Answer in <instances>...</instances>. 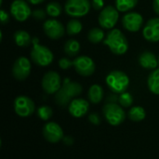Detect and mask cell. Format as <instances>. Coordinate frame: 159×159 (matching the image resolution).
I'll return each instance as SVG.
<instances>
[{
  "mask_svg": "<svg viewBox=\"0 0 159 159\" xmlns=\"http://www.w3.org/2000/svg\"><path fill=\"white\" fill-rule=\"evenodd\" d=\"M82 85L77 82H72L70 79H64L61 89L55 94V102L61 107H65L70 102L81 95Z\"/></svg>",
  "mask_w": 159,
  "mask_h": 159,
  "instance_id": "1",
  "label": "cell"
},
{
  "mask_svg": "<svg viewBox=\"0 0 159 159\" xmlns=\"http://www.w3.org/2000/svg\"><path fill=\"white\" fill-rule=\"evenodd\" d=\"M103 43L116 55H123L129 50L128 38L122 31L116 28H113L107 33Z\"/></svg>",
  "mask_w": 159,
  "mask_h": 159,
  "instance_id": "2",
  "label": "cell"
},
{
  "mask_svg": "<svg viewBox=\"0 0 159 159\" xmlns=\"http://www.w3.org/2000/svg\"><path fill=\"white\" fill-rule=\"evenodd\" d=\"M33 48L31 50V60L39 67H48L49 66L54 59L53 52L47 46H44L39 43L37 37L32 39Z\"/></svg>",
  "mask_w": 159,
  "mask_h": 159,
  "instance_id": "3",
  "label": "cell"
},
{
  "mask_svg": "<svg viewBox=\"0 0 159 159\" xmlns=\"http://www.w3.org/2000/svg\"><path fill=\"white\" fill-rule=\"evenodd\" d=\"M129 76L120 70L111 71L105 79V82L109 89L117 95L124 93L128 90L129 86Z\"/></svg>",
  "mask_w": 159,
  "mask_h": 159,
  "instance_id": "4",
  "label": "cell"
},
{
  "mask_svg": "<svg viewBox=\"0 0 159 159\" xmlns=\"http://www.w3.org/2000/svg\"><path fill=\"white\" fill-rule=\"evenodd\" d=\"M102 112L105 120L113 127L121 125L126 119V112L123 107L117 103L107 102L102 109Z\"/></svg>",
  "mask_w": 159,
  "mask_h": 159,
  "instance_id": "5",
  "label": "cell"
},
{
  "mask_svg": "<svg viewBox=\"0 0 159 159\" xmlns=\"http://www.w3.org/2000/svg\"><path fill=\"white\" fill-rule=\"evenodd\" d=\"M63 8L68 16L81 18L89 14L91 8V2L89 0H67Z\"/></svg>",
  "mask_w": 159,
  "mask_h": 159,
  "instance_id": "6",
  "label": "cell"
},
{
  "mask_svg": "<svg viewBox=\"0 0 159 159\" xmlns=\"http://www.w3.org/2000/svg\"><path fill=\"white\" fill-rule=\"evenodd\" d=\"M118 19L119 11L117 8L113 6H106L101 10L98 17V22L102 28L111 30L116 25Z\"/></svg>",
  "mask_w": 159,
  "mask_h": 159,
  "instance_id": "7",
  "label": "cell"
},
{
  "mask_svg": "<svg viewBox=\"0 0 159 159\" xmlns=\"http://www.w3.org/2000/svg\"><path fill=\"white\" fill-rule=\"evenodd\" d=\"M41 85L45 93L48 95H55L62 85L61 78L56 71H48L42 78Z\"/></svg>",
  "mask_w": 159,
  "mask_h": 159,
  "instance_id": "8",
  "label": "cell"
},
{
  "mask_svg": "<svg viewBox=\"0 0 159 159\" xmlns=\"http://www.w3.org/2000/svg\"><path fill=\"white\" fill-rule=\"evenodd\" d=\"M43 30L48 37L53 40H57L64 36L66 27L56 18H50L46 20L43 23Z\"/></svg>",
  "mask_w": 159,
  "mask_h": 159,
  "instance_id": "9",
  "label": "cell"
},
{
  "mask_svg": "<svg viewBox=\"0 0 159 159\" xmlns=\"http://www.w3.org/2000/svg\"><path fill=\"white\" fill-rule=\"evenodd\" d=\"M26 0H14L10 5V14L18 22H25L32 16V9Z\"/></svg>",
  "mask_w": 159,
  "mask_h": 159,
  "instance_id": "10",
  "label": "cell"
},
{
  "mask_svg": "<svg viewBox=\"0 0 159 159\" xmlns=\"http://www.w3.org/2000/svg\"><path fill=\"white\" fill-rule=\"evenodd\" d=\"M14 111L20 117H29L35 111L34 102L26 96H19L14 100Z\"/></svg>",
  "mask_w": 159,
  "mask_h": 159,
  "instance_id": "11",
  "label": "cell"
},
{
  "mask_svg": "<svg viewBox=\"0 0 159 159\" xmlns=\"http://www.w3.org/2000/svg\"><path fill=\"white\" fill-rule=\"evenodd\" d=\"M122 25L123 27L131 33H136L142 29L143 26V17L142 14L136 11L126 12L122 17Z\"/></svg>",
  "mask_w": 159,
  "mask_h": 159,
  "instance_id": "12",
  "label": "cell"
},
{
  "mask_svg": "<svg viewBox=\"0 0 159 159\" xmlns=\"http://www.w3.org/2000/svg\"><path fill=\"white\" fill-rule=\"evenodd\" d=\"M74 67L75 71L83 77L91 76L96 69L94 61L87 55H80L75 57L74 60Z\"/></svg>",
  "mask_w": 159,
  "mask_h": 159,
  "instance_id": "13",
  "label": "cell"
},
{
  "mask_svg": "<svg viewBox=\"0 0 159 159\" xmlns=\"http://www.w3.org/2000/svg\"><path fill=\"white\" fill-rule=\"evenodd\" d=\"M32 70L31 61L25 57L20 56L16 59L12 67V75L18 81H23L29 77Z\"/></svg>",
  "mask_w": 159,
  "mask_h": 159,
  "instance_id": "14",
  "label": "cell"
},
{
  "mask_svg": "<svg viewBox=\"0 0 159 159\" xmlns=\"http://www.w3.org/2000/svg\"><path fill=\"white\" fill-rule=\"evenodd\" d=\"M44 138L51 143H57L63 139V130L61 127L55 122H48L43 127Z\"/></svg>",
  "mask_w": 159,
  "mask_h": 159,
  "instance_id": "15",
  "label": "cell"
},
{
  "mask_svg": "<svg viewBox=\"0 0 159 159\" xmlns=\"http://www.w3.org/2000/svg\"><path fill=\"white\" fill-rule=\"evenodd\" d=\"M143 36L149 42L159 41V17L152 18L143 27Z\"/></svg>",
  "mask_w": 159,
  "mask_h": 159,
  "instance_id": "16",
  "label": "cell"
},
{
  "mask_svg": "<svg viewBox=\"0 0 159 159\" xmlns=\"http://www.w3.org/2000/svg\"><path fill=\"white\" fill-rule=\"evenodd\" d=\"M89 110V102L81 97L74 98L68 105L69 113L75 118H81L85 116Z\"/></svg>",
  "mask_w": 159,
  "mask_h": 159,
  "instance_id": "17",
  "label": "cell"
},
{
  "mask_svg": "<svg viewBox=\"0 0 159 159\" xmlns=\"http://www.w3.org/2000/svg\"><path fill=\"white\" fill-rule=\"evenodd\" d=\"M139 64L142 67L148 70H154L158 67V59L155 53L149 51L142 52L139 56Z\"/></svg>",
  "mask_w": 159,
  "mask_h": 159,
  "instance_id": "18",
  "label": "cell"
},
{
  "mask_svg": "<svg viewBox=\"0 0 159 159\" xmlns=\"http://www.w3.org/2000/svg\"><path fill=\"white\" fill-rule=\"evenodd\" d=\"M104 91L100 84H92L88 92L89 100L93 104H98L103 99Z\"/></svg>",
  "mask_w": 159,
  "mask_h": 159,
  "instance_id": "19",
  "label": "cell"
},
{
  "mask_svg": "<svg viewBox=\"0 0 159 159\" xmlns=\"http://www.w3.org/2000/svg\"><path fill=\"white\" fill-rule=\"evenodd\" d=\"M14 41L19 47H28L32 43L31 35L25 30H18L14 33Z\"/></svg>",
  "mask_w": 159,
  "mask_h": 159,
  "instance_id": "20",
  "label": "cell"
},
{
  "mask_svg": "<svg viewBox=\"0 0 159 159\" xmlns=\"http://www.w3.org/2000/svg\"><path fill=\"white\" fill-rule=\"evenodd\" d=\"M147 85L149 90L155 94L159 95V67L152 70L147 79Z\"/></svg>",
  "mask_w": 159,
  "mask_h": 159,
  "instance_id": "21",
  "label": "cell"
},
{
  "mask_svg": "<svg viewBox=\"0 0 159 159\" xmlns=\"http://www.w3.org/2000/svg\"><path fill=\"white\" fill-rule=\"evenodd\" d=\"M80 49H81L80 43L76 39H74V38L68 39L64 43V47H63V50H64L65 54L68 55V56H70V57L76 56L79 53Z\"/></svg>",
  "mask_w": 159,
  "mask_h": 159,
  "instance_id": "22",
  "label": "cell"
},
{
  "mask_svg": "<svg viewBox=\"0 0 159 159\" xmlns=\"http://www.w3.org/2000/svg\"><path fill=\"white\" fill-rule=\"evenodd\" d=\"M105 38V34L103 31V28H99V27H93L91 28L89 33H88V39L94 44L103 42Z\"/></svg>",
  "mask_w": 159,
  "mask_h": 159,
  "instance_id": "23",
  "label": "cell"
},
{
  "mask_svg": "<svg viewBox=\"0 0 159 159\" xmlns=\"http://www.w3.org/2000/svg\"><path fill=\"white\" fill-rule=\"evenodd\" d=\"M83 29L82 22L77 18L71 19L66 24V33L69 36H75L78 35Z\"/></svg>",
  "mask_w": 159,
  "mask_h": 159,
  "instance_id": "24",
  "label": "cell"
},
{
  "mask_svg": "<svg viewBox=\"0 0 159 159\" xmlns=\"http://www.w3.org/2000/svg\"><path fill=\"white\" fill-rule=\"evenodd\" d=\"M129 118L133 121V122H141L143 120H144L145 116H146V112H145V110L141 107V106H134L132 107L129 113Z\"/></svg>",
  "mask_w": 159,
  "mask_h": 159,
  "instance_id": "25",
  "label": "cell"
},
{
  "mask_svg": "<svg viewBox=\"0 0 159 159\" xmlns=\"http://www.w3.org/2000/svg\"><path fill=\"white\" fill-rule=\"evenodd\" d=\"M139 0H116V7L119 12L131 11L138 4Z\"/></svg>",
  "mask_w": 159,
  "mask_h": 159,
  "instance_id": "26",
  "label": "cell"
},
{
  "mask_svg": "<svg viewBox=\"0 0 159 159\" xmlns=\"http://www.w3.org/2000/svg\"><path fill=\"white\" fill-rule=\"evenodd\" d=\"M46 11H47V14L50 18H57V17H59L61 14L62 7H61V5L59 2L51 1V2L47 4Z\"/></svg>",
  "mask_w": 159,
  "mask_h": 159,
  "instance_id": "27",
  "label": "cell"
},
{
  "mask_svg": "<svg viewBox=\"0 0 159 159\" xmlns=\"http://www.w3.org/2000/svg\"><path fill=\"white\" fill-rule=\"evenodd\" d=\"M37 115L38 117L43 120V121H48L49 120L52 115H53V111L52 109L49 107V106H47V105H43V106H40L38 109H37Z\"/></svg>",
  "mask_w": 159,
  "mask_h": 159,
  "instance_id": "28",
  "label": "cell"
},
{
  "mask_svg": "<svg viewBox=\"0 0 159 159\" xmlns=\"http://www.w3.org/2000/svg\"><path fill=\"white\" fill-rule=\"evenodd\" d=\"M118 103L123 107V108H129L133 104V97L130 93L129 92H124L119 94L118 97Z\"/></svg>",
  "mask_w": 159,
  "mask_h": 159,
  "instance_id": "29",
  "label": "cell"
},
{
  "mask_svg": "<svg viewBox=\"0 0 159 159\" xmlns=\"http://www.w3.org/2000/svg\"><path fill=\"white\" fill-rule=\"evenodd\" d=\"M58 65L63 70L70 69L72 67H74V60H71V59H69L67 57H62V58H61L59 60Z\"/></svg>",
  "mask_w": 159,
  "mask_h": 159,
  "instance_id": "30",
  "label": "cell"
},
{
  "mask_svg": "<svg viewBox=\"0 0 159 159\" xmlns=\"http://www.w3.org/2000/svg\"><path fill=\"white\" fill-rule=\"evenodd\" d=\"M47 11L46 9H42V8H37V9H34L33 10L32 12V17L37 21H42V20H45L46 17H47Z\"/></svg>",
  "mask_w": 159,
  "mask_h": 159,
  "instance_id": "31",
  "label": "cell"
},
{
  "mask_svg": "<svg viewBox=\"0 0 159 159\" xmlns=\"http://www.w3.org/2000/svg\"><path fill=\"white\" fill-rule=\"evenodd\" d=\"M91 7L95 10H102L104 7V0H91Z\"/></svg>",
  "mask_w": 159,
  "mask_h": 159,
  "instance_id": "32",
  "label": "cell"
},
{
  "mask_svg": "<svg viewBox=\"0 0 159 159\" xmlns=\"http://www.w3.org/2000/svg\"><path fill=\"white\" fill-rule=\"evenodd\" d=\"M89 121L92 125H95V126H98L101 124V118L97 113H90L89 115Z\"/></svg>",
  "mask_w": 159,
  "mask_h": 159,
  "instance_id": "33",
  "label": "cell"
},
{
  "mask_svg": "<svg viewBox=\"0 0 159 159\" xmlns=\"http://www.w3.org/2000/svg\"><path fill=\"white\" fill-rule=\"evenodd\" d=\"M0 20H1L2 24H6L9 21V14L5 9H1L0 11Z\"/></svg>",
  "mask_w": 159,
  "mask_h": 159,
  "instance_id": "34",
  "label": "cell"
},
{
  "mask_svg": "<svg viewBox=\"0 0 159 159\" xmlns=\"http://www.w3.org/2000/svg\"><path fill=\"white\" fill-rule=\"evenodd\" d=\"M118 97L119 96H117V94L114 93L112 95H110L107 98V102H112V103H117L118 102Z\"/></svg>",
  "mask_w": 159,
  "mask_h": 159,
  "instance_id": "35",
  "label": "cell"
},
{
  "mask_svg": "<svg viewBox=\"0 0 159 159\" xmlns=\"http://www.w3.org/2000/svg\"><path fill=\"white\" fill-rule=\"evenodd\" d=\"M63 142L67 145H72L74 143V139L71 136H67V137H63L62 139Z\"/></svg>",
  "mask_w": 159,
  "mask_h": 159,
  "instance_id": "36",
  "label": "cell"
},
{
  "mask_svg": "<svg viewBox=\"0 0 159 159\" xmlns=\"http://www.w3.org/2000/svg\"><path fill=\"white\" fill-rule=\"evenodd\" d=\"M153 8L156 14L159 16V0H154L153 1Z\"/></svg>",
  "mask_w": 159,
  "mask_h": 159,
  "instance_id": "37",
  "label": "cell"
},
{
  "mask_svg": "<svg viewBox=\"0 0 159 159\" xmlns=\"http://www.w3.org/2000/svg\"><path fill=\"white\" fill-rule=\"evenodd\" d=\"M26 1H28L32 5H39V4L43 3L45 0H26Z\"/></svg>",
  "mask_w": 159,
  "mask_h": 159,
  "instance_id": "38",
  "label": "cell"
},
{
  "mask_svg": "<svg viewBox=\"0 0 159 159\" xmlns=\"http://www.w3.org/2000/svg\"><path fill=\"white\" fill-rule=\"evenodd\" d=\"M157 59H158V67H159V56L157 57Z\"/></svg>",
  "mask_w": 159,
  "mask_h": 159,
  "instance_id": "39",
  "label": "cell"
}]
</instances>
